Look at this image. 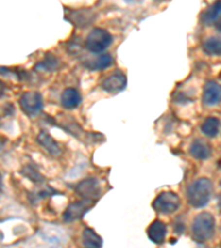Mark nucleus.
<instances>
[{
	"label": "nucleus",
	"mask_w": 221,
	"mask_h": 248,
	"mask_svg": "<svg viewBox=\"0 0 221 248\" xmlns=\"http://www.w3.org/2000/svg\"><path fill=\"white\" fill-rule=\"evenodd\" d=\"M37 141L40 146H42L48 153L53 157H59L62 154L61 146L59 145L58 141H55L51 135H49L47 131H41L38 135Z\"/></svg>",
	"instance_id": "nucleus-10"
},
{
	"label": "nucleus",
	"mask_w": 221,
	"mask_h": 248,
	"mask_svg": "<svg viewBox=\"0 0 221 248\" xmlns=\"http://www.w3.org/2000/svg\"><path fill=\"white\" fill-rule=\"evenodd\" d=\"M204 105L215 106L221 102V85L214 81H208L204 84Z\"/></svg>",
	"instance_id": "nucleus-8"
},
{
	"label": "nucleus",
	"mask_w": 221,
	"mask_h": 248,
	"mask_svg": "<svg viewBox=\"0 0 221 248\" xmlns=\"http://www.w3.org/2000/svg\"><path fill=\"white\" fill-rule=\"evenodd\" d=\"M112 63H113V58L110 54H102L99 58H96L88 67L92 70H104L111 66Z\"/></svg>",
	"instance_id": "nucleus-19"
},
{
	"label": "nucleus",
	"mask_w": 221,
	"mask_h": 248,
	"mask_svg": "<svg viewBox=\"0 0 221 248\" xmlns=\"http://www.w3.org/2000/svg\"><path fill=\"white\" fill-rule=\"evenodd\" d=\"M6 143H7V138L2 137V136H0V150H1L2 148L6 146Z\"/></svg>",
	"instance_id": "nucleus-21"
},
{
	"label": "nucleus",
	"mask_w": 221,
	"mask_h": 248,
	"mask_svg": "<svg viewBox=\"0 0 221 248\" xmlns=\"http://www.w3.org/2000/svg\"><path fill=\"white\" fill-rule=\"evenodd\" d=\"M219 126H220V122L219 119H217L215 117H209L206 121L204 122L203 126H202V130L203 133L208 136V137H216L219 133Z\"/></svg>",
	"instance_id": "nucleus-16"
},
{
	"label": "nucleus",
	"mask_w": 221,
	"mask_h": 248,
	"mask_svg": "<svg viewBox=\"0 0 221 248\" xmlns=\"http://www.w3.org/2000/svg\"><path fill=\"white\" fill-rule=\"evenodd\" d=\"M5 89H6V85L3 84L2 82H0V97L5 94Z\"/></svg>",
	"instance_id": "nucleus-22"
},
{
	"label": "nucleus",
	"mask_w": 221,
	"mask_h": 248,
	"mask_svg": "<svg viewBox=\"0 0 221 248\" xmlns=\"http://www.w3.org/2000/svg\"><path fill=\"white\" fill-rule=\"evenodd\" d=\"M126 84H127V79L125 75L122 73H116L104 79L102 87L104 91L107 92V93L115 94V93H119V92H122L124 89H125Z\"/></svg>",
	"instance_id": "nucleus-9"
},
{
	"label": "nucleus",
	"mask_w": 221,
	"mask_h": 248,
	"mask_svg": "<svg viewBox=\"0 0 221 248\" xmlns=\"http://www.w3.org/2000/svg\"><path fill=\"white\" fill-rule=\"evenodd\" d=\"M20 106L28 116H34L42 109V96L37 92H27L20 98Z\"/></svg>",
	"instance_id": "nucleus-7"
},
{
	"label": "nucleus",
	"mask_w": 221,
	"mask_h": 248,
	"mask_svg": "<svg viewBox=\"0 0 221 248\" xmlns=\"http://www.w3.org/2000/svg\"><path fill=\"white\" fill-rule=\"evenodd\" d=\"M58 59L53 57L52 54H47L46 58L43 59L42 62L38 63L35 65L37 70H46V71H53L58 67Z\"/></svg>",
	"instance_id": "nucleus-20"
},
{
	"label": "nucleus",
	"mask_w": 221,
	"mask_h": 248,
	"mask_svg": "<svg viewBox=\"0 0 221 248\" xmlns=\"http://www.w3.org/2000/svg\"><path fill=\"white\" fill-rule=\"evenodd\" d=\"M83 245L86 248H102L103 241L99 234L95 233L94 230L85 227L82 233Z\"/></svg>",
	"instance_id": "nucleus-14"
},
{
	"label": "nucleus",
	"mask_w": 221,
	"mask_h": 248,
	"mask_svg": "<svg viewBox=\"0 0 221 248\" xmlns=\"http://www.w3.org/2000/svg\"><path fill=\"white\" fill-rule=\"evenodd\" d=\"M216 28H217V29H218L219 31H221V19H219L218 21H217V23H216Z\"/></svg>",
	"instance_id": "nucleus-23"
},
{
	"label": "nucleus",
	"mask_w": 221,
	"mask_h": 248,
	"mask_svg": "<svg viewBox=\"0 0 221 248\" xmlns=\"http://www.w3.org/2000/svg\"><path fill=\"white\" fill-rule=\"evenodd\" d=\"M180 199L174 192L166 191L160 193L155 201L153 207L159 214H171L179 209Z\"/></svg>",
	"instance_id": "nucleus-4"
},
{
	"label": "nucleus",
	"mask_w": 221,
	"mask_h": 248,
	"mask_svg": "<svg viewBox=\"0 0 221 248\" xmlns=\"http://www.w3.org/2000/svg\"><path fill=\"white\" fill-rule=\"evenodd\" d=\"M81 103V95L75 89H67L61 95V104L64 108L74 109Z\"/></svg>",
	"instance_id": "nucleus-12"
},
{
	"label": "nucleus",
	"mask_w": 221,
	"mask_h": 248,
	"mask_svg": "<svg viewBox=\"0 0 221 248\" xmlns=\"http://www.w3.org/2000/svg\"><path fill=\"white\" fill-rule=\"evenodd\" d=\"M190 154L198 160H206L211 155V148L204 140H195L190 146Z\"/></svg>",
	"instance_id": "nucleus-13"
},
{
	"label": "nucleus",
	"mask_w": 221,
	"mask_h": 248,
	"mask_svg": "<svg viewBox=\"0 0 221 248\" xmlns=\"http://www.w3.org/2000/svg\"><path fill=\"white\" fill-rule=\"evenodd\" d=\"M20 172H21V174L25 175L27 179H29L30 181L34 182V183H42L44 181L43 175L40 173L37 169H34V168L31 165L25 166Z\"/></svg>",
	"instance_id": "nucleus-18"
},
{
	"label": "nucleus",
	"mask_w": 221,
	"mask_h": 248,
	"mask_svg": "<svg viewBox=\"0 0 221 248\" xmlns=\"http://www.w3.org/2000/svg\"><path fill=\"white\" fill-rule=\"evenodd\" d=\"M113 42V38L106 30L96 28L88 33L85 40L86 49L92 53H101Z\"/></svg>",
	"instance_id": "nucleus-3"
},
{
	"label": "nucleus",
	"mask_w": 221,
	"mask_h": 248,
	"mask_svg": "<svg viewBox=\"0 0 221 248\" xmlns=\"http://www.w3.org/2000/svg\"><path fill=\"white\" fill-rule=\"evenodd\" d=\"M215 233V218L210 213L204 212L197 215L192 224V236L197 242L204 243Z\"/></svg>",
	"instance_id": "nucleus-2"
},
{
	"label": "nucleus",
	"mask_w": 221,
	"mask_h": 248,
	"mask_svg": "<svg viewBox=\"0 0 221 248\" xmlns=\"http://www.w3.org/2000/svg\"><path fill=\"white\" fill-rule=\"evenodd\" d=\"M75 192L80 197H82L83 200H88V201H93V200L99 199L101 197V186L98 180L95 178H87L80 181L75 186Z\"/></svg>",
	"instance_id": "nucleus-5"
},
{
	"label": "nucleus",
	"mask_w": 221,
	"mask_h": 248,
	"mask_svg": "<svg viewBox=\"0 0 221 248\" xmlns=\"http://www.w3.org/2000/svg\"><path fill=\"white\" fill-rule=\"evenodd\" d=\"M221 16V1H217L208 7L202 15V22L204 25H211L218 21Z\"/></svg>",
	"instance_id": "nucleus-15"
},
{
	"label": "nucleus",
	"mask_w": 221,
	"mask_h": 248,
	"mask_svg": "<svg viewBox=\"0 0 221 248\" xmlns=\"http://www.w3.org/2000/svg\"><path fill=\"white\" fill-rule=\"evenodd\" d=\"M93 205V201L88 200H81V201H75L71 203L63 213V221L66 223H72L78 219L82 218L86 212Z\"/></svg>",
	"instance_id": "nucleus-6"
},
{
	"label": "nucleus",
	"mask_w": 221,
	"mask_h": 248,
	"mask_svg": "<svg viewBox=\"0 0 221 248\" xmlns=\"http://www.w3.org/2000/svg\"><path fill=\"white\" fill-rule=\"evenodd\" d=\"M204 53L209 55H221V38L212 37L204 43Z\"/></svg>",
	"instance_id": "nucleus-17"
},
{
	"label": "nucleus",
	"mask_w": 221,
	"mask_h": 248,
	"mask_svg": "<svg viewBox=\"0 0 221 248\" xmlns=\"http://www.w3.org/2000/svg\"><path fill=\"white\" fill-rule=\"evenodd\" d=\"M167 234V227L162 221H154L147 229V235L155 244H163Z\"/></svg>",
	"instance_id": "nucleus-11"
},
{
	"label": "nucleus",
	"mask_w": 221,
	"mask_h": 248,
	"mask_svg": "<svg viewBox=\"0 0 221 248\" xmlns=\"http://www.w3.org/2000/svg\"><path fill=\"white\" fill-rule=\"evenodd\" d=\"M220 186H221V181H220Z\"/></svg>",
	"instance_id": "nucleus-25"
},
{
	"label": "nucleus",
	"mask_w": 221,
	"mask_h": 248,
	"mask_svg": "<svg viewBox=\"0 0 221 248\" xmlns=\"http://www.w3.org/2000/svg\"><path fill=\"white\" fill-rule=\"evenodd\" d=\"M219 207H220V211H221V199H220V202H219Z\"/></svg>",
	"instance_id": "nucleus-24"
},
{
	"label": "nucleus",
	"mask_w": 221,
	"mask_h": 248,
	"mask_svg": "<svg viewBox=\"0 0 221 248\" xmlns=\"http://www.w3.org/2000/svg\"><path fill=\"white\" fill-rule=\"evenodd\" d=\"M212 194V183L210 180L202 178L196 180L187 189L188 203L196 209H202L210 201Z\"/></svg>",
	"instance_id": "nucleus-1"
}]
</instances>
